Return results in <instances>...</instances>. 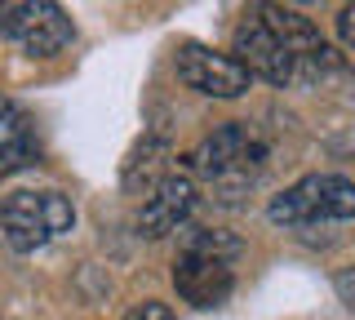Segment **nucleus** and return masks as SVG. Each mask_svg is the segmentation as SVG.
Instances as JSON below:
<instances>
[{"label": "nucleus", "mask_w": 355, "mask_h": 320, "mask_svg": "<svg viewBox=\"0 0 355 320\" xmlns=\"http://www.w3.org/2000/svg\"><path fill=\"white\" fill-rule=\"evenodd\" d=\"M236 62L271 85H315L320 76L342 71L338 53L324 45L315 23L284 5H258L240 18Z\"/></svg>", "instance_id": "obj_1"}, {"label": "nucleus", "mask_w": 355, "mask_h": 320, "mask_svg": "<svg viewBox=\"0 0 355 320\" xmlns=\"http://www.w3.org/2000/svg\"><path fill=\"white\" fill-rule=\"evenodd\" d=\"M266 169V142L253 125H222L191 151V174L222 201H240Z\"/></svg>", "instance_id": "obj_2"}, {"label": "nucleus", "mask_w": 355, "mask_h": 320, "mask_svg": "<svg viewBox=\"0 0 355 320\" xmlns=\"http://www.w3.org/2000/svg\"><path fill=\"white\" fill-rule=\"evenodd\" d=\"M240 253V240L236 236H222V231H205L196 227L191 240L178 253V267H173V289L182 303L200 307H222L236 289V271H231V258Z\"/></svg>", "instance_id": "obj_3"}, {"label": "nucleus", "mask_w": 355, "mask_h": 320, "mask_svg": "<svg viewBox=\"0 0 355 320\" xmlns=\"http://www.w3.org/2000/svg\"><path fill=\"white\" fill-rule=\"evenodd\" d=\"M76 209L62 192H9L0 201V236L9 249L36 253L62 231H71Z\"/></svg>", "instance_id": "obj_4"}, {"label": "nucleus", "mask_w": 355, "mask_h": 320, "mask_svg": "<svg viewBox=\"0 0 355 320\" xmlns=\"http://www.w3.org/2000/svg\"><path fill=\"white\" fill-rule=\"evenodd\" d=\"M271 223L311 227V223H342L355 218V183L342 174H311L271 201Z\"/></svg>", "instance_id": "obj_5"}, {"label": "nucleus", "mask_w": 355, "mask_h": 320, "mask_svg": "<svg viewBox=\"0 0 355 320\" xmlns=\"http://www.w3.org/2000/svg\"><path fill=\"white\" fill-rule=\"evenodd\" d=\"M0 31L14 45L27 49L31 58H49V53H58L71 40V18L58 5H49V0H36V5L27 0V5H5Z\"/></svg>", "instance_id": "obj_6"}, {"label": "nucleus", "mask_w": 355, "mask_h": 320, "mask_svg": "<svg viewBox=\"0 0 355 320\" xmlns=\"http://www.w3.org/2000/svg\"><path fill=\"white\" fill-rule=\"evenodd\" d=\"M173 62H178V76H182L187 90H196L205 98H240L253 81L231 53H214L205 45H182Z\"/></svg>", "instance_id": "obj_7"}, {"label": "nucleus", "mask_w": 355, "mask_h": 320, "mask_svg": "<svg viewBox=\"0 0 355 320\" xmlns=\"http://www.w3.org/2000/svg\"><path fill=\"white\" fill-rule=\"evenodd\" d=\"M191 205H196L191 174H164L147 192V201H142V214H138L142 236L160 240V236H169V231H178L187 223V214H191Z\"/></svg>", "instance_id": "obj_8"}, {"label": "nucleus", "mask_w": 355, "mask_h": 320, "mask_svg": "<svg viewBox=\"0 0 355 320\" xmlns=\"http://www.w3.org/2000/svg\"><path fill=\"white\" fill-rule=\"evenodd\" d=\"M36 160V134H31V120L22 116L18 103L0 98V174L22 169V165Z\"/></svg>", "instance_id": "obj_9"}, {"label": "nucleus", "mask_w": 355, "mask_h": 320, "mask_svg": "<svg viewBox=\"0 0 355 320\" xmlns=\"http://www.w3.org/2000/svg\"><path fill=\"white\" fill-rule=\"evenodd\" d=\"M125 320H173V312L164 303H142V307H133Z\"/></svg>", "instance_id": "obj_10"}, {"label": "nucleus", "mask_w": 355, "mask_h": 320, "mask_svg": "<svg viewBox=\"0 0 355 320\" xmlns=\"http://www.w3.org/2000/svg\"><path fill=\"white\" fill-rule=\"evenodd\" d=\"M338 36H342V45H347V49H355V5H347L338 14Z\"/></svg>", "instance_id": "obj_11"}, {"label": "nucleus", "mask_w": 355, "mask_h": 320, "mask_svg": "<svg viewBox=\"0 0 355 320\" xmlns=\"http://www.w3.org/2000/svg\"><path fill=\"white\" fill-rule=\"evenodd\" d=\"M0 18H5V5H0Z\"/></svg>", "instance_id": "obj_12"}]
</instances>
